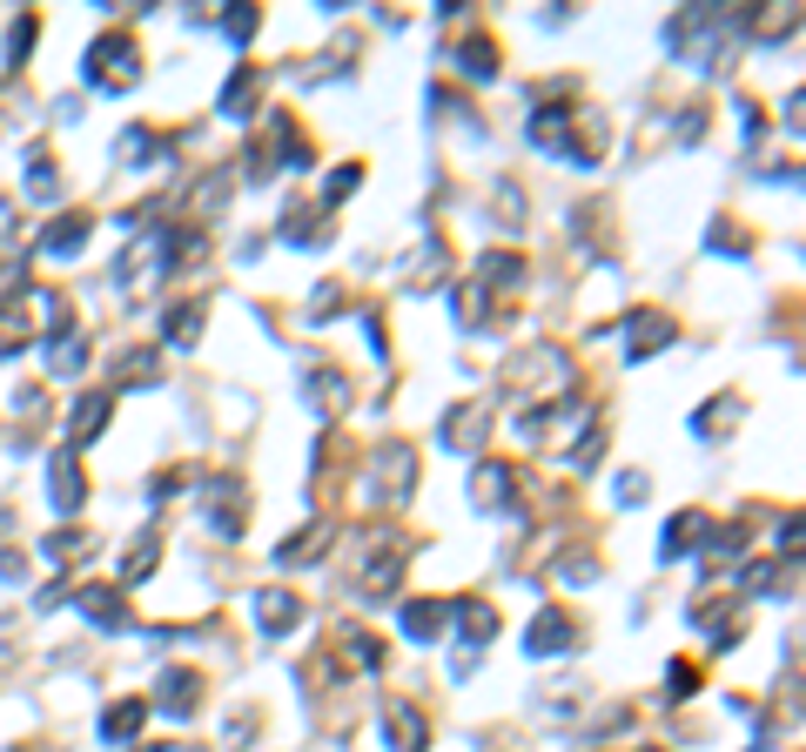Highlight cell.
<instances>
[{
  "mask_svg": "<svg viewBox=\"0 0 806 752\" xmlns=\"http://www.w3.org/2000/svg\"><path fill=\"white\" fill-rule=\"evenodd\" d=\"M135 74H141L135 34H102V41L88 47V61H81V81H88V88H102V95H121V88H135Z\"/></svg>",
  "mask_w": 806,
  "mask_h": 752,
  "instance_id": "obj_1",
  "label": "cell"
},
{
  "mask_svg": "<svg viewBox=\"0 0 806 752\" xmlns=\"http://www.w3.org/2000/svg\"><path fill=\"white\" fill-rule=\"evenodd\" d=\"M81 497H88L81 451H54V457H47V505H54V511H81Z\"/></svg>",
  "mask_w": 806,
  "mask_h": 752,
  "instance_id": "obj_2",
  "label": "cell"
},
{
  "mask_svg": "<svg viewBox=\"0 0 806 752\" xmlns=\"http://www.w3.org/2000/svg\"><path fill=\"white\" fill-rule=\"evenodd\" d=\"M108 416H115V396H108V390H88V396H74V410H67V431H74V444H67V451L95 444V437L108 431Z\"/></svg>",
  "mask_w": 806,
  "mask_h": 752,
  "instance_id": "obj_3",
  "label": "cell"
},
{
  "mask_svg": "<svg viewBox=\"0 0 806 752\" xmlns=\"http://www.w3.org/2000/svg\"><path fill=\"white\" fill-rule=\"evenodd\" d=\"M411 477H417L411 444H383V451H377V477H370L377 497H403V490H411Z\"/></svg>",
  "mask_w": 806,
  "mask_h": 752,
  "instance_id": "obj_4",
  "label": "cell"
},
{
  "mask_svg": "<svg viewBox=\"0 0 806 752\" xmlns=\"http://www.w3.org/2000/svg\"><path fill=\"white\" fill-rule=\"evenodd\" d=\"M330 538H337V525L316 518L309 531H296L289 544H276V564H283V571H303V564H316V558H330Z\"/></svg>",
  "mask_w": 806,
  "mask_h": 752,
  "instance_id": "obj_5",
  "label": "cell"
},
{
  "mask_svg": "<svg viewBox=\"0 0 806 752\" xmlns=\"http://www.w3.org/2000/svg\"><path fill=\"white\" fill-rule=\"evenodd\" d=\"M383 739H390V752H424V745H431V725H424V712H417V706H403V699H396V706L383 712Z\"/></svg>",
  "mask_w": 806,
  "mask_h": 752,
  "instance_id": "obj_6",
  "label": "cell"
},
{
  "mask_svg": "<svg viewBox=\"0 0 806 752\" xmlns=\"http://www.w3.org/2000/svg\"><path fill=\"white\" fill-rule=\"evenodd\" d=\"M564 645H572V618H564L558 605H544V612L531 618V632H524V652H531V658H558Z\"/></svg>",
  "mask_w": 806,
  "mask_h": 752,
  "instance_id": "obj_7",
  "label": "cell"
},
{
  "mask_svg": "<svg viewBox=\"0 0 806 752\" xmlns=\"http://www.w3.org/2000/svg\"><path fill=\"white\" fill-rule=\"evenodd\" d=\"M155 699H161V712H169V719H189V712L202 706V679L182 672V665H169V672H161V686H155Z\"/></svg>",
  "mask_w": 806,
  "mask_h": 752,
  "instance_id": "obj_8",
  "label": "cell"
},
{
  "mask_svg": "<svg viewBox=\"0 0 806 752\" xmlns=\"http://www.w3.org/2000/svg\"><path fill=\"white\" fill-rule=\"evenodd\" d=\"M672 343V322L659 316V309H638L632 316V337H625V363H645L653 350H666Z\"/></svg>",
  "mask_w": 806,
  "mask_h": 752,
  "instance_id": "obj_9",
  "label": "cell"
},
{
  "mask_svg": "<svg viewBox=\"0 0 806 752\" xmlns=\"http://www.w3.org/2000/svg\"><path fill=\"white\" fill-rule=\"evenodd\" d=\"M81 618L102 625V632H128V605H121L115 584H88V592H81Z\"/></svg>",
  "mask_w": 806,
  "mask_h": 752,
  "instance_id": "obj_10",
  "label": "cell"
},
{
  "mask_svg": "<svg viewBox=\"0 0 806 752\" xmlns=\"http://www.w3.org/2000/svg\"><path fill=\"white\" fill-rule=\"evenodd\" d=\"M444 625H450V599H411V605H403V638L431 645Z\"/></svg>",
  "mask_w": 806,
  "mask_h": 752,
  "instance_id": "obj_11",
  "label": "cell"
},
{
  "mask_svg": "<svg viewBox=\"0 0 806 752\" xmlns=\"http://www.w3.org/2000/svg\"><path fill=\"white\" fill-rule=\"evenodd\" d=\"M484 424H491V403H457V410L444 416V444H450V451H477Z\"/></svg>",
  "mask_w": 806,
  "mask_h": 752,
  "instance_id": "obj_12",
  "label": "cell"
},
{
  "mask_svg": "<svg viewBox=\"0 0 806 752\" xmlns=\"http://www.w3.org/2000/svg\"><path fill=\"white\" fill-rule=\"evenodd\" d=\"M712 531H719V525H712L706 511H679V518L666 525V544H659V551H666V558H686V551H699V538H712Z\"/></svg>",
  "mask_w": 806,
  "mask_h": 752,
  "instance_id": "obj_13",
  "label": "cell"
},
{
  "mask_svg": "<svg viewBox=\"0 0 806 752\" xmlns=\"http://www.w3.org/2000/svg\"><path fill=\"white\" fill-rule=\"evenodd\" d=\"M81 363H88V337H81V329H54L47 337V370L54 377H81Z\"/></svg>",
  "mask_w": 806,
  "mask_h": 752,
  "instance_id": "obj_14",
  "label": "cell"
},
{
  "mask_svg": "<svg viewBox=\"0 0 806 752\" xmlns=\"http://www.w3.org/2000/svg\"><path fill=\"white\" fill-rule=\"evenodd\" d=\"M28 337H34V309H28V296H8L0 303V357H14Z\"/></svg>",
  "mask_w": 806,
  "mask_h": 752,
  "instance_id": "obj_15",
  "label": "cell"
},
{
  "mask_svg": "<svg viewBox=\"0 0 806 752\" xmlns=\"http://www.w3.org/2000/svg\"><path fill=\"white\" fill-rule=\"evenodd\" d=\"M303 403H309V410H316V416H337V410H343V403H350V383H343V377H337V370H316V377H309V383H303Z\"/></svg>",
  "mask_w": 806,
  "mask_h": 752,
  "instance_id": "obj_16",
  "label": "cell"
},
{
  "mask_svg": "<svg viewBox=\"0 0 806 752\" xmlns=\"http://www.w3.org/2000/svg\"><path fill=\"white\" fill-rule=\"evenodd\" d=\"M531 141L544 155H572V115H564V108H538L531 115Z\"/></svg>",
  "mask_w": 806,
  "mask_h": 752,
  "instance_id": "obj_17",
  "label": "cell"
},
{
  "mask_svg": "<svg viewBox=\"0 0 806 752\" xmlns=\"http://www.w3.org/2000/svg\"><path fill=\"white\" fill-rule=\"evenodd\" d=\"M296 618H303L296 592H256V625L263 632H296Z\"/></svg>",
  "mask_w": 806,
  "mask_h": 752,
  "instance_id": "obj_18",
  "label": "cell"
},
{
  "mask_svg": "<svg viewBox=\"0 0 806 752\" xmlns=\"http://www.w3.org/2000/svg\"><path fill=\"white\" fill-rule=\"evenodd\" d=\"M141 725H148V699H115V706L102 712V739H115V745H128Z\"/></svg>",
  "mask_w": 806,
  "mask_h": 752,
  "instance_id": "obj_19",
  "label": "cell"
},
{
  "mask_svg": "<svg viewBox=\"0 0 806 752\" xmlns=\"http://www.w3.org/2000/svg\"><path fill=\"white\" fill-rule=\"evenodd\" d=\"M450 618H457V632H464V645H484V638H491V632H498V612H491V605H484V599H457V605H450Z\"/></svg>",
  "mask_w": 806,
  "mask_h": 752,
  "instance_id": "obj_20",
  "label": "cell"
},
{
  "mask_svg": "<svg viewBox=\"0 0 806 752\" xmlns=\"http://www.w3.org/2000/svg\"><path fill=\"white\" fill-rule=\"evenodd\" d=\"M505 490H511V464H498V457H491V464H477V477H470V497H477L484 511H498V505H505Z\"/></svg>",
  "mask_w": 806,
  "mask_h": 752,
  "instance_id": "obj_21",
  "label": "cell"
},
{
  "mask_svg": "<svg viewBox=\"0 0 806 752\" xmlns=\"http://www.w3.org/2000/svg\"><path fill=\"white\" fill-rule=\"evenodd\" d=\"M740 416H746V403H740V396H712V403L692 416V431H699V437H712V431H733Z\"/></svg>",
  "mask_w": 806,
  "mask_h": 752,
  "instance_id": "obj_22",
  "label": "cell"
},
{
  "mask_svg": "<svg viewBox=\"0 0 806 752\" xmlns=\"http://www.w3.org/2000/svg\"><path fill=\"white\" fill-rule=\"evenodd\" d=\"M337 652H343V665H357V672H377L383 665V645L370 632H337Z\"/></svg>",
  "mask_w": 806,
  "mask_h": 752,
  "instance_id": "obj_23",
  "label": "cell"
},
{
  "mask_svg": "<svg viewBox=\"0 0 806 752\" xmlns=\"http://www.w3.org/2000/svg\"><path fill=\"white\" fill-rule=\"evenodd\" d=\"M81 242H88V215H61V222L41 235V248H47V256H74Z\"/></svg>",
  "mask_w": 806,
  "mask_h": 752,
  "instance_id": "obj_24",
  "label": "cell"
},
{
  "mask_svg": "<svg viewBox=\"0 0 806 752\" xmlns=\"http://www.w3.org/2000/svg\"><path fill=\"white\" fill-rule=\"evenodd\" d=\"M457 67H464L470 81H491V74H498V47L477 34V41H464V47H457Z\"/></svg>",
  "mask_w": 806,
  "mask_h": 752,
  "instance_id": "obj_25",
  "label": "cell"
},
{
  "mask_svg": "<svg viewBox=\"0 0 806 752\" xmlns=\"http://www.w3.org/2000/svg\"><path fill=\"white\" fill-rule=\"evenodd\" d=\"M256 102V67H235L229 74V88H222V115L229 121H242V108H250Z\"/></svg>",
  "mask_w": 806,
  "mask_h": 752,
  "instance_id": "obj_26",
  "label": "cell"
},
{
  "mask_svg": "<svg viewBox=\"0 0 806 752\" xmlns=\"http://www.w3.org/2000/svg\"><path fill=\"white\" fill-rule=\"evenodd\" d=\"M115 377H121V383H155V377H161V357H155V350H121Z\"/></svg>",
  "mask_w": 806,
  "mask_h": 752,
  "instance_id": "obj_27",
  "label": "cell"
},
{
  "mask_svg": "<svg viewBox=\"0 0 806 752\" xmlns=\"http://www.w3.org/2000/svg\"><path fill=\"white\" fill-rule=\"evenodd\" d=\"M155 544H161V538H155V531H148V538H135V544H128V558H121V578H128V584H141V578H148V571H155V558H161V551H155Z\"/></svg>",
  "mask_w": 806,
  "mask_h": 752,
  "instance_id": "obj_28",
  "label": "cell"
},
{
  "mask_svg": "<svg viewBox=\"0 0 806 752\" xmlns=\"http://www.w3.org/2000/svg\"><path fill=\"white\" fill-rule=\"evenodd\" d=\"M202 316H209L202 303H176L169 309V343H195L202 337Z\"/></svg>",
  "mask_w": 806,
  "mask_h": 752,
  "instance_id": "obj_29",
  "label": "cell"
},
{
  "mask_svg": "<svg viewBox=\"0 0 806 752\" xmlns=\"http://www.w3.org/2000/svg\"><path fill=\"white\" fill-rule=\"evenodd\" d=\"M28 169H34V176H28V195H34V202H54V195H61V182H54V161L34 148V161H28Z\"/></svg>",
  "mask_w": 806,
  "mask_h": 752,
  "instance_id": "obj_30",
  "label": "cell"
},
{
  "mask_svg": "<svg viewBox=\"0 0 806 752\" xmlns=\"http://www.w3.org/2000/svg\"><path fill=\"white\" fill-rule=\"evenodd\" d=\"M161 148H169V141H161V135H148V128H128L115 155H121V161H148V155H161Z\"/></svg>",
  "mask_w": 806,
  "mask_h": 752,
  "instance_id": "obj_31",
  "label": "cell"
},
{
  "mask_svg": "<svg viewBox=\"0 0 806 752\" xmlns=\"http://www.w3.org/2000/svg\"><path fill=\"white\" fill-rule=\"evenodd\" d=\"M592 578H598V558H592V551L558 558V584H592Z\"/></svg>",
  "mask_w": 806,
  "mask_h": 752,
  "instance_id": "obj_32",
  "label": "cell"
},
{
  "mask_svg": "<svg viewBox=\"0 0 806 752\" xmlns=\"http://www.w3.org/2000/svg\"><path fill=\"white\" fill-rule=\"evenodd\" d=\"M357 182H363V169H357V161H343V169H337L330 182H322V202H343V195H357Z\"/></svg>",
  "mask_w": 806,
  "mask_h": 752,
  "instance_id": "obj_33",
  "label": "cell"
},
{
  "mask_svg": "<svg viewBox=\"0 0 806 752\" xmlns=\"http://www.w3.org/2000/svg\"><path fill=\"white\" fill-rule=\"evenodd\" d=\"M598 457H605V431H585V437H579V451H572V470H592Z\"/></svg>",
  "mask_w": 806,
  "mask_h": 752,
  "instance_id": "obj_34",
  "label": "cell"
},
{
  "mask_svg": "<svg viewBox=\"0 0 806 752\" xmlns=\"http://www.w3.org/2000/svg\"><path fill=\"white\" fill-rule=\"evenodd\" d=\"M222 28H229V41H250V34L263 28V14H256V8H235V14H222Z\"/></svg>",
  "mask_w": 806,
  "mask_h": 752,
  "instance_id": "obj_35",
  "label": "cell"
},
{
  "mask_svg": "<svg viewBox=\"0 0 806 752\" xmlns=\"http://www.w3.org/2000/svg\"><path fill=\"white\" fill-rule=\"evenodd\" d=\"M618 497H625V505H638V497H645V477H638V470H625V477H618Z\"/></svg>",
  "mask_w": 806,
  "mask_h": 752,
  "instance_id": "obj_36",
  "label": "cell"
}]
</instances>
